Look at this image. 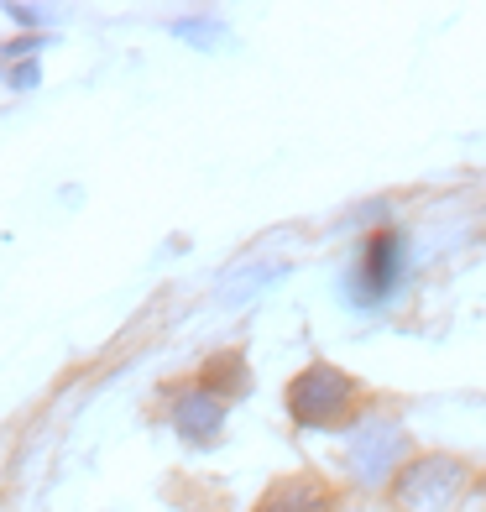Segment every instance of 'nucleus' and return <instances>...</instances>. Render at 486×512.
I'll return each mask as SVG.
<instances>
[{
	"instance_id": "1",
	"label": "nucleus",
	"mask_w": 486,
	"mask_h": 512,
	"mask_svg": "<svg viewBox=\"0 0 486 512\" xmlns=\"http://www.w3.org/2000/svg\"><path fill=\"white\" fill-rule=\"evenodd\" d=\"M387 486L398 512H460V502L476 492V471L460 455L424 450V455H408Z\"/></svg>"
},
{
	"instance_id": "2",
	"label": "nucleus",
	"mask_w": 486,
	"mask_h": 512,
	"mask_svg": "<svg viewBox=\"0 0 486 512\" xmlns=\"http://www.w3.org/2000/svg\"><path fill=\"white\" fill-rule=\"evenodd\" d=\"M356 403H361V382L330 361H314L288 382V413L298 429H340L351 424Z\"/></svg>"
},
{
	"instance_id": "3",
	"label": "nucleus",
	"mask_w": 486,
	"mask_h": 512,
	"mask_svg": "<svg viewBox=\"0 0 486 512\" xmlns=\"http://www.w3.org/2000/svg\"><path fill=\"white\" fill-rule=\"evenodd\" d=\"M403 272H408V236L392 225L372 230L361 256L351 262V272H345V298H351V309H361V314L387 309L403 288Z\"/></svg>"
},
{
	"instance_id": "4",
	"label": "nucleus",
	"mask_w": 486,
	"mask_h": 512,
	"mask_svg": "<svg viewBox=\"0 0 486 512\" xmlns=\"http://www.w3.org/2000/svg\"><path fill=\"white\" fill-rule=\"evenodd\" d=\"M408 450H413V439H408L403 418L372 413L366 424L351 429V439H345V471H351L356 486L377 492V486H387L392 476H398V465L408 460Z\"/></svg>"
},
{
	"instance_id": "5",
	"label": "nucleus",
	"mask_w": 486,
	"mask_h": 512,
	"mask_svg": "<svg viewBox=\"0 0 486 512\" xmlns=\"http://www.w3.org/2000/svg\"><path fill=\"white\" fill-rule=\"evenodd\" d=\"M168 424L173 434L183 439V445H220V434H225V403L215 398V392H204L199 382L194 387H178L173 392V403H168Z\"/></svg>"
},
{
	"instance_id": "6",
	"label": "nucleus",
	"mask_w": 486,
	"mask_h": 512,
	"mask_svg": "<svg viewBox=\"0 0 486 512\" xmlns=\"http://www.w3.org/2000/svg\"><path fill=\"white\" fill-rule=\"evenodd\" d=\"M251 512H340V502H335L330 486H319L314 476H283V481L267 486L262 502Z\"/></svg>"
},
{
	"instance_id": "7",
	"label": "nucleus",
	"mask_w": 486,
	"mask_h": 512,
	"mask_svg": "<svg viewBox=\"0 0 486 512\" xmlns=\"http://www.w3.org/2000/svg\"><path fill=\"white\" fill-rule=\"evenodd\" d=\"M199 387H204V392H215L220 403H230V398H241V392L251 387V371H246V356H241V351H220V356H210V366H204V377H199Z\"/></svg>"
},
{
	"instance_id": "8",
	"label": "nucleus",
	"mask_w": 486,
	"mask_h": 512,
	"mask_svg": "<svg viewBox=\"0 0 486 512\" xmlns=\"http://www.w3.org/2000/svg\"><path fill=\"white\" fill-rule=\"evenodd\" d=\"M168 32L178 37V42H189V48H199V53H210V48H220V42L230 37V27H225V16H178V21H168Z\"/></svg>"
},
{
	"instance_id": "9",
	"label": "nucleus",
	"mask_w": 486,
	"mask_h": 512,
	"mask_svg": "<svg viewBox=\"0 0 486 512\" xmlns=\"http://www.w3.org/2000/svg\"><path fill=\"white\" fill-rule=\"evenodd\" d=\"M42 48H48V37H42V32L16 37V42H6V48H0V68H11V63H37Z\"/></svg>"
},
{
	"instance_id": "10",
	"label": "nucleus",
	"mask_w": 486,
	"mask_h": 512,
	"mask_svg": "<svg viewBox=\"0 0 486 512\" xmlns=\"http://www.w3.org/2000/svg\"><path fill=\"white\" fill-rule=\"evenodd\" d=\"M0 79H6L11 89H37L42 84V58L37 63H16V68H0Z\"/></svg>"
},
{
	"instance_id": "11",
	"label": "nucleus",
	"mask_w": 486,
	"mask_h": 512,
	"mask_svg": "<svg viewBox=\"0 0 486 512\" xmlns=\"http://www.w3.org/2000/svg\"><path fill=\"white\" fill-rule=\"evenodd\" d=\"M0 11H6L11 21H21V27H42V21H53V11H37V6H16V0H6V6H0Z\"/></svg>"
}]
</instances>
